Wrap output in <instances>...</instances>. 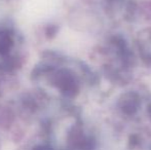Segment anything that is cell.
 Segmentation results:
<instances>
[{
  "label": "cell",
  "mask_w": 151,
  "mask_h": 150,
  "mask_svg": "<svg viewBox=\"0 0 151 150\" xmlns=\"http://www.w3.org/2000/svg\"><path fill=\"white\" fill-rule=\"evenodd\" d=\"M12 36L8 34V32L0 30V52L3 54V52H7L12 46Z\"/></svg>",
  "instance_id": "1"
}]
</instances>
